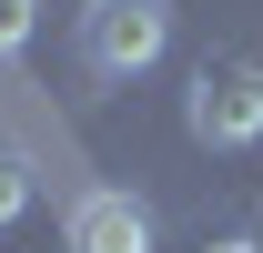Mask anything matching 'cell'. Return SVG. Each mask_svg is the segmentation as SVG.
<instances>
[{
  "label": "cell",
  "instance_id": "obj_1",
  "mask_svg": "<svg viewBox=\"0 0 263 253\" xmlns=\"http://www.w3.org/2000/svg\"><path fill=\"white\" fill-rule=\"evenodd\" d=\"M81 71L91 81H142V71L172 51V0H81Z\"/></svg>",
  "mask_w": 263,
  "mask_h": 253
},
{
  "label": "cell",
  "instance_id": "obj_2",
  "mask_svg": "<svg viewBox=\"0 0 263 253\" xmlns=\"http://www.w3.org/2000/svg\"><path fill=\"white\" fill-rule=\"evenodd\" d=\"M182 122H193V142H213V152H253L263 142V61L253 51H213V61L193 71Z\"/></svg>",
  "mask_w": 263,
  "mask_h": 253
},
{
  "label": "cell",
  "instance_id": "obj_3",
  "mask_svg": "<svg viewBox=\"0 0 263 253\" xmlns=\"http://www.w3.org/2000/svg\"><path fill=\"white\" fill-rule=\"evenodd\" d=\"M61 243L71 253H152V213L132 203V192H71V213H61Z\"/></svg>",
  "mask_w": 263,
  "mask_h": 253
},
{
  "label": "cell",
  "instance_id": "obj_4",
  "mask_svg": "<svg viewBox=\"0 0 263 253\" xmlns=\"http://www.w3.org/2000/svg\"><path fill=\"white\" fill-rule=\"evenodd\" d=\"M31 203H41V183H31V162H21L10 142H0V233H10V223L31 213Z\"/></svg>",
  "mask_w": 263,
  "mask_h": 253
},
{
  "label": "cell",
  "instance_id": "obj_5",
  "mask_svg": "<svg viewBox=\"0 0 263 253\" xmlns=\"http://www.w3.org/2000/svg\"><path fill=\"white\" fill-rule=\"evenodd\" d=\"M31 31H41V0H0V61H10Z\"/></svg>",
  "mask_w": 263,
  "mask_h": 253
},
{
  "label": "cell",
  "instance_id": "obj_6",
  "mask_svg": "<svg viewBox=\"0 0 263 253\" xmlns=\"http://www.w3.org/2000/svg\"><path fill=\"white\" fill-rule=\"evenodd\" d=\"M213 253H263V243H213Z\"/></svg>",
  "mask_w": 263,
  "mask_h": 253
}]
</instances>
